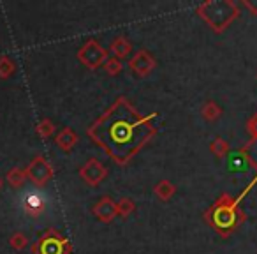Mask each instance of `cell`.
<instances>
[{
	"mask_svg": "<svg viewBox=\"0 0 257 254\" xmlns=\"http://www.w3.org/2000/svg\"><path fill=\"white\" fill-rule=\"evenodd\" d=\"M78 141H79L78 134H76L71 127H64V129L55 136V143H57V147L60 148L62 152H65V154H69V152L76 147Z\"/></svg>",
	"mask_w": 257,
	"mask_h": 254,
	"instance_id": "obj_11",
	"label": "cell"
},
{
	"mask_svg": "<svg viewBox=\"0 0 257 254\" xmlns=\"http://www.w3.org/2000/svg\"><path fill=\"white\" fill-rule=\"evenodd\" d=\"M2 186H4V184H2V179H0V189H2Z\"/></svg>",
	"mask_w": 257,
	"mask_h": 254,
	"instance_id": "obj_24",
	"label": "cell"
},
{
	"mask_svg": "<svg viewBox=\"0 0 257 254\" xmlns=\"http://www.w3.org/2000/svg\"><path fill=\"white\" fill-rule=\"evenodd\" d=\"M32 252L34 254H71L72 243L58 229L50 228L32 245Z\"/></svg>",
	"mask_w": 257,
	"mask_h": 254,
	"instance_id": "obj_4",
	"label": "cell"
},
{
	"mask_svg": "<svg viewBox=\"0 0 257 254\" xmlns=\"http://www.w3.org/2000/svg\"><path fill=\"white\" fill-rule=\"evenodd\" d=\"M36 133H37V136L43 138V140H48V138H51V136H53V133H55L53 120H50V118H43V120L37 124Z\"/></svg>",
	"mask_w": 257,
	"mask_h": 254,
	"instance_id": "obj_19",
	"label": "cell"
},
{
	"mask_svg": "<svg viewBox=\"0 0 257 254\" xmlns=\"http://www.w3.org/2000/svg\"><path fill=\"white\" fill-rule=\"evenodd\" d=\"M175 193H176L175 184H171L169 180H161V182H157L154 187V194L161 201H169L175 196Z\"/></svg>",
	"mask_w": 257,
	"mask_h": 254,
	"instance_id": "obj_13",
	"label": "cell"
},
{
	"mask_svg": "<svg viewBox=\"0 0 257 254\" xmlns=\"http://www.w3.org/2000/svg\"><path fill=\"white\" fill-rule=\"evenodd\" d=\"M127 67H128V71L134 72L136 76L145 78V76H148L155 67H157V60H155L154 55H152L150 51L140 50L131 57Z\"/></svg>",
	"mask_w": 257,
	"mask_h": 254,
	"instance_id": "obj_7",
	"label": "cell"
},
{
	"mask_svg": "<svg viewBox=\"0 0 257 254\" xmlns=\"http://www.w3.org/2000/svg\"><path fill=\"white\" fill-rule=\"evenodd\" d=\"M15 71H16L15 60H13L11 57H8V55H2V57H0V79L11 78V76L15 74Z\"/></svg>",
	"mask_w": 257,
	"mask_h": 254,
	"instance_id": "obj_16",
	"label": "cell"
},
{
	"mask_svg": "<svg viewBox=\"0 0 257 254\" xmlns=\"http://www.w3.org/2000/svg\"><path fill=\"white\" fill-rule=\"evenodd\" d=\"M157 113L141 115L125 97H118L88 127V136L116 164H127L157 134Z\"/></svg>",
	"mask_w": 257,
	"mask_h": 254,
	"instance_id": "obj_1",
	"label": "cell"
},
{
	"mask_svg": "<svg viewBox=\"0 0 257 254\" xmlns=\"http://www.w3.org/2000/svg\"><path fill=\"white\" fill-rule=\"evenodd\" d=\"M241 6L250 13V15L257 16V0H243Z\"/></svg>",
	"mask_w": 257,
	"mask_h": 254,
	"instance_id": "obj_23",
	"label": "cell"
},
{
	"mask_svg": "<svg viewBox=\"0 0 257 254\" xmlns=\"http://www.w3.org/2000/svg\"><path fill=\"white\" fill-rule=\"evenodd\" d=\"M109 58V53H107L106 48H102L95 39H88L81 48L78 50V60L81 62L85 67L95 69L102 67L106 64V60Z\"/></svg>",
	"mask_w": 257,
	"mask_h": 254,
	"instance_id": "obj_5",
	"label": "cell"
},
{
	"mask_svg": "<svg viewBox=\"0 0 257 254\" xmlns=\"http://www.w3.org/2000/svg\"><path fill=\"white\" fill-rule=\"evenodd\" d=\"M222 111H224L222 106L215 103V101H206V103L203 104V108H201V115H203V118L208 122H213V120H217V118H220Z\"/></svg>",
	"mask_w": 257,
	"mask_h": 254,
	"instance_id": "obj_15",
	"label": "cell"
},
{
	"mask_svg": "<svg viewBox=\"0 0 257 254\" xmlns=\"http://www.w3.org/2000/svg\"><path fill=\"white\" fill-rule=\"evenodd\" d=\"M79 177H81V180L85 184L95 187L107 177V170H106V166L99 161V159L92 157V159H88L81 168H79Z\"/></svg>",
	"mask_w": 257,
	"mask_h": 254,
	"instance_id": "obj_8",
	"label": "cell"
},
{
	"mask_svg": "<svg viewBox=\"0 0 257 254\" xmlns=\"http://www.w3.org/2000/svg\"><path fill=\"white\" fill-rule=\"evenodd\" d=\"M102 67H104V71H106L109 76H118L121 72V69H123V64H121V60H118V58L109 57Z\"/></svg>",
	"mask_w": 257,
	"mask_h": 254,
	"instance_id": "obj_21",
	"label": "cell"
},
{
	"mask_svg": "<svg viewBox=\"0 0 257 254\" xmlns=\"http://www.w3.org/2000/svg\"><path fill=\"white\" fill-rule=\"evenodd\" d=\"M248 166H255V161L248 155V150L246 148H239L238 152L229 155V162H227V168L229 172H246Z\"/></svg>",
	"mask_w": 257,
	"mask_h": 254,
	"instance_id": "obj_10",
	"label": "cell"
},
{
	"mask_svg": "<svg viewBox=\"0 0 257 254\" xmlns=\"http://www.w3.org/2000/svg\"><path fill=\"white\" fill-rule=\"evenodd\" d=\"M25 173H27V179L39 187L46 186L55 177L53 166H51V162L44 155H36L25 168Z\"/></svg>",
	"mask_w": 257,
	"mask_h": 254,
	"instance_id": "obj_6",
	"label": "cell"
},
{
	"mask_svg": "<svg viewBox=\"0 0 257 254\" xmlns=\"http://www.w3.org/2000/svg\"><path fill=\"white\" fill-rule=\"evenodd\" d=\"M6 182L9 184L11 189H20L27 182V173L23 168H11L6 175Z\"/></svg>",
	"mask_w": 257,
	"mask_h": 254,
	"instance_id": "obj_14",
	"label": "cell"
},
{
	"mask_svg": "<svg viewBox=\"0 0 257 254\" xmlns=\"http://www.w3.org/2000/svg\"><path fill=\"white\" fill-rule=\"evenodd\" d=\"M246 131H248V134H250V143L246 145L245 148H250L257 141V113H253L252 117L246 120Z\"/></svg>",
	"mask_w": 257,
	"mask_h": 254,
	"instance_id": "obj_22",
	"label": "cell"
},
{
	"mask_svg": "<svg viewBox=\"0 0 257 254\" xmlns=\"http://www.w3.org/2000/svg\"><path fill=\"white\" fill-rule=\"evenodd\" d=\"M210 152L215 155V157H218V159L225 157V155L229 154V145H227V141H225L224 138H215V140H211Z\"/></svg>",
	"mask_w": 257,
	"mask_h": 254,
	"instance_id": "obj_18",
	"label": "cell"
},
{
	"mask_svg": "<svg viewBox=\"0 0 257 254\" xmlns=\"http://www.w3.org/2000/svg\"><path fill=\"white\" fill-rule=\"evenodd\" d=\"M196 13L215 34H224L238 20L239 8L234 0H208L197 6Z\"/></svg>",
	"mask_w": 257,
	"mask_h": 254,
	"instance_id": "obj_3",
	"label": "cell"
},
{
	"mask_svg": "<svg viewBox=\"0 0 257 254\" xmlns=\"http://www.w3.org/2000/svg\"><path fill=\"white\" fill-rule=\"evenodd\" d=\"M107 53H111L114 58L121 60V58L128 57V55L133 53V43H131L127 37L118 36V37H114L113 43L109 44V50H107Z\"/></svg>",
	"mask_w": 257,
	"mask_h": 254,
	"instance_id": "obj_12",
	"label": "cell"
},
{
	"mask_svg": "<svg viewBox=\"0 0 257 254\" xmlns=\"http://www.w3.org/2000/svg\"><path fill=\"white\" fill-rule=\"evenodd\" d=\"M255 184H257V175L246 186V189L241 191L239 196H231L229 193H222L217 198V201L204 212V221L220 236H229L246 219L245 212H241L239 205H241V200L252 191V187Z\"/></svg>",
	"mask_w": 257,
	"mask_h": 254,
	"instance_id": "obj_2",
	"label": "cell"
},
{
	"mask_svg": "<svg viewBox=\"0 0 257 254\" xmlns=\"http://www.w3.org/2000/svg\"><path fill=\"white\" fill-rule=\"evenodd\" d=\"M92 214L97 221L100 222H111L116 217V203L109 196H102L95 205L92 207Z\"/></svg>",
	"mask_w": 257,
	"mask_h": 254,
	"instance_id": "obj_9",
	"label": "cell"
},
{
	"mask_svg": "<svg viewBox=\"0 0 257 254\" xmlns=\"http://www.w3.org/2000/svg\"><path fill=\"white\" fill-rule=\"evenodd\" d=\"M134 212H136V203L131 198H121L116 203V215H120V217L127 219Z\"/></svg>",
	"mask_w": 257,
	"mask_h": 254,
	"instance_id": "obj_17",
	"label": "cell"
},
{
	"mask_svg": "<svg viewBox=\"0 0 257 254\" xmlns=\"http://www.w3.org/2000/svg\"><path fill=\"white\" fill-rule=\"evenodd\" d=\"M9 245L13 247L15 250H23L29 247V236L22 231H16L9 236Z\"/></svg>",
	"mask_w": 257,
	"mask_h": 254,
	"instance_id": "obj_20",
	"label": "cell"
}]
</instances>
